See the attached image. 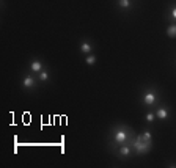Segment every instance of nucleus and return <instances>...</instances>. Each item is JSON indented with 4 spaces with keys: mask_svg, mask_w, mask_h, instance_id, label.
I'll return each instance as SVG.
<instances>
[{
    "mask_svg": "<svg viewBox=\"0 0 176 168\" xmlns=\"http://www.w3.org/2000/svg\"><path fill=\"white\" fill-rule=\"evenodd\" d=\"M119 6H121V8H129L131 6V0H119Z\"/></svg>",
    "mask_w": 176,
    "mask_h": 168,
    "instance_id": "obj_11",
    "label": "nucleus"
},
{
    "mask_svg": "<svg viewBox=\"0 0 176 168\" xmlns=\"http://www.w3.org/2000/svg\"><path fill=\"white\" fill-rule=\"evenodd\" d=\"M143 102L146 104V105H153V104L157 102V96L154 91H148L145 96H143Z\"/></svg>",
    "mask_w": 176,
    "mask_h": 168,
    "instance_id": "obj_3",
    "label": "nucleus"
},
{
    "mask_svg": "<svg viewBox=\"0 0 176 168\" xmlns=\"http://www.w3.org/2000/svg\"><path fill=\"white\" fill-rule=\"evenodd\" d=\"M80 50H82L83 53H90V52H91V44H90V43H83V44L80 46Z\"/></svg>",
    "mask_w": 176,
    "mask_h": 168,
    "instance_id": "obj_9",
    "label": "nucleus"
},
{
    "mask_svg": "<svg viewBox=\"0 0 176 168\" xmlns=\"http://www.w3.org/2000/svg\"><path fill=\"white\" fill-rule=\"evenodd\" d=\"M154 120H156V113H153V111H150V113L146 115V121H148V123H153Z\"/></svg>",
    "mask_w": 176,
    "mask_h": 168,
    "instance_id": "obj_13",
    "label": "nucleus"
},
{
    "mask_svg": "<svg viewBox=\"0 0 176 168\" xmlns=\"http://www.w3.org/2000/svg\"><path fill=\"white\" fill-rule=\"evenodd\" d=\"M22 85H24V88H33L35 87V79L32 75H27L25 79L22 80Z\"/></svg>",
    "mask_w": 176,
    "mask_h": 168,
    "instance_id": "obj_6",
    "label": "nucleus"
},
{
    "mask_svg": "<svg viewBox=\"0 0 176 168\" xmlns=\"http://www.w3.org/2000/svg\"><path fill=\"white\" fill-rule=\"evenodd\" d=\"M151 145H153L151 140H146V138H143V135H138V137L134 138L132 148L135 149L137 154H148L151 149Z\"/></svg>",
    "mask_w": 176,
    "mask_h": 168,
    "instance_id": "obj_1",
    "label": "nucleus"
},
{
    "mask_svg": "<svg viewBox=\"0 0 176 168\" xmlns=\"http://www.w3.org/2000/svg\"><path fill=\"white\" fill-rule=\"evenodd\" d=\"M171 16H173V17L176 19V6H174V8L171 10Z\"/></svg>",
    "mask_w": 176,
    "mask_h": 168,
    "instance_id": "obj_15",
    "label": "nucleus"
},
{
    "mask_svg": "<svg viewBox=\"0 0 176 168\" xmlns=\"http://www.w3.org/2000/svg\"><path fill=\"white\" fill-rule=\"evenodd\" d=\"M131 146L132 145H121L119 146V149H118V154L121 157H129L131 156Z\"/></svg>",
    "mask_w": 176,
    "mask_h": 168,
    "instance_id": "obj_4",
    "label": "nucleus"
},
{
    "mask_svg": "<svg viewBox=\"0 0 176 168\" xmlns=\"http://www.w3.org/2000/svg\"><path fill=\"white\" fill-rule=\"evenodd\" d=\"M142 135H143V138H146V140H151V138H153V135H151V132H148V130H146V132H143V134H142Z\"/></svg>",
    "mask_w": 176,
    "mask_h": 168,
    "instance_id": "obj_14",
    "label": "nucleus"
},
{
    "mask_svg": "<svg viewBox=\"0 0 176 168\" xmlns=\"http://www.w3.org/2000/svg\"><path fill=\"white\" fill-rule=\"evenodd\" d=\"M87 65H90V66H93L94 65V63H96V57H93V55H88V57H87Z\"/></svg>",
    "mask_w": 176,
    "mask_h": 168,
    "instance_id": "obj_12",
    "label": "nucleus"
},
{
    "mask_svg": "<svg viewBox=\"0 0 176 168\" xmlns=\"http://www.w3.org/2000/svg\"><path fill=\"white\" fill-rule=\"evenodd\" d=\"M167 35L170 38H176V24H170L167 27Z\"/></svg>",
    "mask_w": 176,
    "mask_h": 168,
    "instance_id": "obj_8",
    "label": "nucleus"
},
{
    "mask_svg": "<svg viewBox=\"0 0 176 168\" xmlns=\"http://www.w3.org/2000/svg\"><path fill=\"white\" fill-rule=\"evenodd\" d=\"M156 116H157V118H160V120H167V118H168V110H167V108H164V107L159 108V110L156 111Z\"/></svg>",
    "mask_w": 176,
    "mask_h": 168,
    "instance_id": "obj_7",
    "label": "nucleus"
},
{
    "mask_svg": "<svg viewBox=\"0 0 176 168\" xmlns=\"http://www.w3.org/2000/svg\"><path fill=\"white\" fill-rule=\"evenodd\" d=\"M30 69H32L33 72L39 74L41 71H43V63H41L39 60H33V61L30 63Z\"/></svg>",
    "mask_w": 176,
    "mask_h": 168,
    "instance_id": "obj_5",
    "label": "nucleus"
},
{
    "mask_svg": "<svg viewBox=\"0 0 176 168\" xmlns=\"http://www.w3.org/2000/svg\"><path fill=\"white\" fill-rule=\"evenodd\" d=\"M132 135V130L131 129H126V127H116L113 132V140L118 145H129L128 143V138Z\"/></svg>",
    "mask_w": 176,
    "mask_h": 168,
    "instance_id": "obj_2",
    "label": "nucleus"
},
{
    "mask_svg": "<svg viewBox=\"0 0 176 168\" xmlns=\"http://www.w3.org/2000/svg\"><path fill=\"white\" fill-rule=\"evenodd\" d=\"M38 77H39V80H41V82H46V80L49 79V72H47V71H41Z\"/></svg>",
    "mask_w": 176,
    "mask_h": 168,
    "instance_id": "obj_10",
    "label": "nucleus"
}]
</instances>
